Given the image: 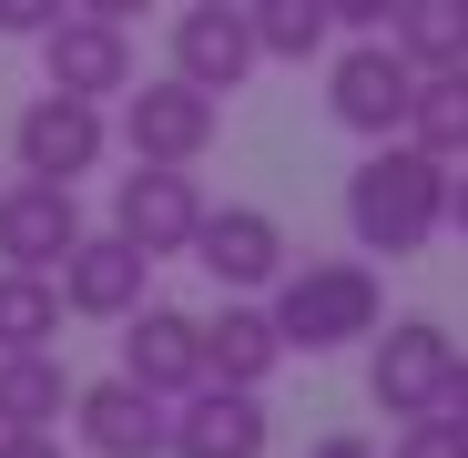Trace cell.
Returning a JSON list of instances; mask_svg holds the SVG:
<instances>
[{
  "label": "cell",
  "mask_w": 468,
  "mask_h": 458,
  "mask_svg": "<svg viewBox=\"0 0 468 458\" xmlns=\"http://www.w3.org/2000/svg\"><path fill=\"white\" fill-rule=\"evenodd\" d=\"M285 367V336L265 305H224V316H204V377H224V388H265V377Z\"/></svg>",
  "instance_id": "2e32d148"
},
{
  "label": "cell",
  "mask_w": 468,
  "mask_h": 458,
  "mask_svg": "<svg viewBox=\"0 0 468 458\" xmlns=\"http://www.w3.org/2000/svg\"><path fill=\"white\" fill-rule=\"evenodd\" d=\"M71 418V367L51 346H0V428H61Z\"/></svg>",
  "instance_id": "e0dca14e"
},
{
  "label": "cell",
  "mask_w": 468,
  "mask_h": 458,
  "mask_svg": "<svg viewBox=\"0 0 468 458\" xmlns=\"http://www.w3.org/2000/svg\"><path fill=\"white\" fill-rule=\"evenodd\" d=\"M448 367H458V336L438 316H398V326L377 316V336H367V398L387 418H428L448 398Z\"/></svg>",
  "instance_id": "5b68a950"
},
{
  "label": "cell",
  "mask_w": 468,
  "mask_h": 458,
  "mask_svg": "<svg viewBox=\"0 0 468 458\" xmlns=\"http://www.w3.org/2000/svg\"><path fill=\"white\" fill-rule=\"evenodd\" d=\"M408 143L438 153V164H468V61L418 71V92H408Z\"/></svg>",
  "instance_id": "ac0fdd59"
},
{
  "label": "cell",
  "mask_w": 468,
  "mask_h": 458,
  "mask_svg": "<svg viewBox=\"0 0 468 458\" xmlns=\"http://www.w3.org/2000/svg\"><path fill=\"white\" fill-rule=\"evenodd\" d=\"M336 11V31H387V11H398V0H326Z\"/></svg>",
  "instance_id": "cb8c5ba5"
},
{
  "label": "cell",
  "mask_w": 468,
  "mask_h": 458,
  "mask_svg": "<svg viewBox=\"0 0 468 458\" xmlns=\"http://www.w3.org/2000/svg\"><path fill=\"white\" fill-rule=\"evenodd\" d=\"M245 21H255V51L265 61H316L336 41V11L326 0H245Z\"/></svg>",
  "instance_id": "ffe728a7"
},
{
  "label": "cell",
  "mask_w": 468,
  "mask_h": 458,
  "mask_svg": "<svg viewBox=\"0 0 468 458\" xmlns=\"http://www.w3.org/2000/svg\"><path fill=\"white\" fill-rule=\"evenodd\" d=\"M377 458H468V428L448 408H428V418H398V438H387Z\"/></svg>",
  "instance_id": "7402d4cb"
},
{
  "label": "cell",
  "mask_w": 468,
  "mask_h": 458,
  "mask_svg": "<svg viewBox=\"0 0 468 458\" xmlns=\"http://www.w3.org/2000/svg\"><path fill=\"white\" fill-rule=\"evenodd\" d=\"M164 428H174V398H153L143 377H92V388H71V438L82 458H164Z\"/></svg>",
  "instance_id": "30bf717a"
},
{
  "label": "cell",
  "mask_w": 468,
  "mask_h": 458,
  "mask_svg": "<svg viewBox=\"0 0 468 458\" xmlns=\"http://www.w3.org/2000/svg\"><path fill=\"white\" fill-rule=\"evenodd\" d=\"M214 133H224V92L184 82V71H164V82L133 71V92H122V153L133 164H204Z\"/></svg>",
  "instance_id": "3957f363"
},
{
  "label": "cell",
  "mask_w": 468,
  "mask_h": 458,
  "mask_svg": "<svg viewBox=\"0 0 468 458\" xmlns=\"http://www.w3.org/2000/svg\"><path fill=\"white\" fill-rule=\"evenodd\" d=\"M41 82H51V92H82V102H122V92H133V21L61 11V21L41 31Z\"/></svg>",
  "instance_id": "7c38bea8"
},
{
  "label": "cell",
  "mask_w": 468,
  "mask_h": 458,
  "mask_svg": "<svg viewBox=\"0 0 468 458\" xmlns=\"http://www.w3.org/2000/svg\"><path fill=\"white\" fill-rule=\"evenodd\" d=\"M61 336V285L41 265H0V346H51Z\"/></svg>",
  "instance_id": "44dd1931"
},
{
  "label": "cell",
  "mask_w": 468,
  "mask_h": 458,
  "mask_svg": "<svg viewBox=\"0 0 468 458\" xmlns=\"http://www.w3.org/2000/svg\"><path fill=\"white\" fill-rule=\"evenodd\" d=\"M438 408H448V418H458V428H468V357H458V367H448V398H438Z\"/></svg>",
  "instance_id": "4316f807"
},
{
  "label": "cell",
  "mask_w": 468,
  "mask_h": 458,
  "mask_svg": "<svg viewBox=\"0 0 468 458\" xmlns=\"http://www.w3.org/2000/svg\"><path fill=\"white\" fill-rule=\"evenodd\" d=\"M0 458H61L51 428H0Z\"/></svg>",
  "instance_id": "d4e9b609"
},
{
  "label": "cell",
  "mask_w": 468,
  "mask_h": 458,
  "mask_svg": "<svg viewBox=\"0 0 468 458\" xmlns=\"http://www.w3.org/2000/svg\"><path fill=\"white\" fill-rule=\"evenodd\" d=\"M51 285H61V316H92V326H122L133 305L153 295V255H143L133 235H112V224H102V235L82 224V235H71V255L51 265Z\"/></svg>",
  "instance_id": "52a82bcc"
},
{
  "label": "cell",
  "mask_w": 468,
  "mask_h": 458,
  "mask_svg": "<svg viewBox=\"0 0 468 458\" xmlns=\"http://www.w3.org/2000/svg\"><path fill=\"white\" fill-rule=\"evenodd\" d=\"M387 41H398L418 71L468 61V0H398V11H387Z\"/></svg>",
  "instance_id": "d6986e66"
},
{
  "label": "cell",
  "mask_w": 468,
  "mask_h": 458,
  "mask_svg": "<svg viewBox=\"0 0 468 458\" xmlns=\"http://www.w3.org/2000/svg\"><path fill=\"white\" fill-rule=\"evenodd\" d=\"M265 448H275L265 388H224V377H194V388L174 398L164 458H265Z\"/></svg>",
  "instance_id": "ba28073f"
},
{
  "label": "cell",
  "mask_w": 468,
  "mask_h": 458,
  "mask_svg": "<svg viewBox=\"0 0 468 458\" xmlns=\"http://www.w3.org/2000/svg\"><path fill=\"white\" fill-rule=\"evenodd\" d=\"M11 153H21V174H51V184H82L102 174V153H112V112L82 102V92H31L21 122H11Z\"/></svg>",
  "instance_id": "8992f818"
},
{
  "label": "cell",
  "mask_w": 468,
  "mask_h": 458,
  "mask_svg": "<svg viewBox=\"0 0 468 458\" xmlns=\"http://www.w3.org/2000/svg\"><path fill=\"white\" fill-rule=\"evenodd\" d=\"M408 92H418V61L387 41V31H356V41L326 61V112H336L356 143L408 133Z\"/></svg>",
  "instance_id": "277c9868"
},
{
  "label": "cell",
  "mask_w": 468,
  "mask_h": 458,
  "mask_svg": "<svg viewBox=\"0 0 468 458\" xmlns=\"http://www.w3.org/2000/svg\"><path fill=\"white\" fill-rule=\"evenodd\" d=\"M346 235H356V255H387V265L428 255L448 235V164L418 153L408 133L367 143V164L346 174Z\"/></svg>",
  "instance_id": "6da1fadb"
},
{
  "label": "cell",
  "mask_w": 468,
  "mask_h": 458,
  "mask_svg": "<svg viewBox=\"0 0 468 458\" xmlns=\"http://www.w3.org/2000/svg\"><path fill=\"white\" fill-rule=\"evenodd\" d=\"M448 235H468V164H448Z\"/></svg>",
  "instance_id": "484cf974"
},
{
  "label": "cell",
  "mask_w": 468,
  "mask_h": 458,
  "mask_svg": "<svg viewBox=\"0 0 468 458\" xmlns=\"http://www.w3.org/2000/svg\"><path fill=\"white\" fill-rule=\"evenodd\" d=\"M305 458H377V448H367V438H346V428H336V438H316V448H305Z\"/></svg>",
  "instance_id": "83f0119b"
},
{
  "label": "cell",
  "mask_w": 468,
  "mask_h": 458,
  "mask_svg": "<svg viewBox=\"0 0 468 458\" xmlns=\"http://www.w3.org/2000/svg\"><path fill=\"white\" fill-rule=\"evenodd\" d=\"M275 336L285 357H336V346H367L377 316H387V285H377V255H305L275 275Z\"/></svg>",
  "instance_id": "7a4b0ae2"
},
{
  "label": "cell",
  "mask_w": 468,
  "mask_h": 458,
  "mask_svg": "<svg viewBox=\"0 0 468 458\" xmlns=\"http://www.w3.org/2000/svg\"><path fill=\"white\" fill-rule=\"evenodd\" d=\"M194 224H204V184H194V164H133V174L112 184V235H133L153 265L184 255Z\"/></svg>",
  "instance_id": "8fae6325"
},
{
  "label": "cell",
  "mask_w": 468,
  "mask_h": 458,
  "mask_svg": "<svg viewBox=\"0 0 468 458\" xmlns=\"http://www.w3.org/2000/svg\"><path fill=\"white\" fill-rule=\"evenodd\" d=\"M224 295H265L275 275H285V224L265 214V204H204V224H194V245H184Z\"/></svg>",
  "instance_id": "9c48e42d"
},
{
  "label": "cell",
  "mask_w": 468,
  "mask_h": 458,
  "mask_svg": "<svg viewBox=\"0 0 468 458\" xmlns=\"http://www.w3.org/2000/svg\"><path fill=\"white\" fill-rule=\"evenodd\" d=\"M61 11H71V0H0V41H41Z\"/></svg>",
  "instance_id": "603a6c76"
},
{
  "label": "cell",
  "mask_w": 468,
  "mask_h": 458,
  "mask_svg": "<svg viewBox=\"0 0 468 458\" xmlns=\"http://www.w3.org/2000/svg\"><path fill=\"white\" fill-rule=\"evenodd\" d=\"M122 377H143L153 398H184L204 377V316H184V305H133L122 316Z\"/></svg>",
  "instance_id": "9a60e30c"
},
{
  "label": "cell",
  "mask_w": 468,
  "mask_h": 458,
  "mask_svg": "<svg viewBox=\"0 0 468 458\" xmlns=\"http://www.w3.org/2000/svg\"><path fill=\"white\" fill-rule=\"evenodd\" d=\"M255 21H245V0H194V11H174V71L204 92H245L255 82Z\"/></svg>",
  "instance_id": "4fadbf2b"
},
{
  "label": "cell",
  "mask_w": 468,
  "mask_h": 458,
  "mask_svg": "<svg viewBox=\"0 0 468 458\" xmlns=\"http://www.w3.org/2000/svg\"><path fill=\"white\" fill-rule=\"evenodd\" d=\"M71 235H82V184H51V174H21L0 184V265H61Z\"/></svg>",
  "instance_id": "5bb4252c"
},
{
  "label": "cell",
  "mask_w": 468,
  "mask_h": 458,
  "mask_svg": "<svg viewBox=\"0 0 468 458\" xmlns=\"http://www.w3.org/2000/svg\"><path fill=\"white\" fill-rule=\"evenodd\" d=\"M71 11H92V21H133V11H153V0H71Z\"/></svg>",
  "instance_id": "f1b7e54d"
}]
</instances>
